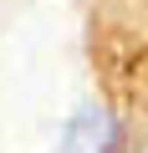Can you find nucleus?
Returning a JSON list of instances; mask_svg holds the SVG:
<instances>
[{
	"label": "nucleus",
	"instance_id": "f257e3e1",
	"mask_svg": "<svg viewBox=\"0 0 148 153\" xmlns=\"http://www.w3.org/2000/svg\"><path fill=\"white\" fill-rule=\"evenodd\" d=\"M118 5H138V16L148 21V0H118Z\"/></svg>",
	"mask_w": 148,
	"mask_h": 153
}]
</instances>
